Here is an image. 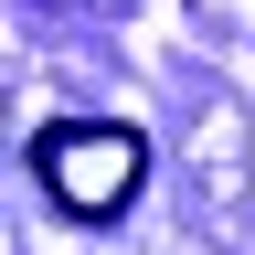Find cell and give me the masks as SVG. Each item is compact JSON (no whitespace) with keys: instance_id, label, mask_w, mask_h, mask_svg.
<instances>
[{"instance_id":"6da1fadb","label":"cell","mask_w":255,"mask_h":255,"mask_svg":"<svg viewBox=\"0 0 255 255\" xmlns=\"http://www.w3.org/2000/svg\"><path fill=\"white\" fill-rule=\"evenodd\" d=\"M43 191L75 223H117L128 202H138V181H149V138L128 117H64V128H43Z\"/></svg>"}]
</instances>
